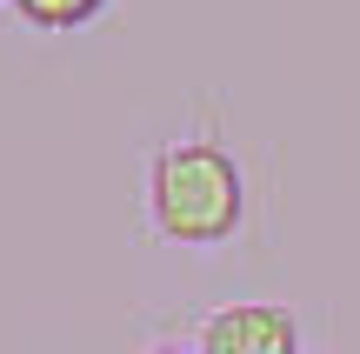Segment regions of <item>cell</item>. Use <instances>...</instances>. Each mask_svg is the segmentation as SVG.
<instances>
[{"instance_id":"6da1fadb","label":"cell","mask_w":360,"mask_h":354,"mask_svg":"<svg viewBox=\"0 0 360 354\" xmlns=\"http://www.w3.org/2000/svg\"><path fill=\"white\" fill-rule=\"evenodd\" d=\"M247 187L240 167L220 141H174L154 154L147 174V214H154V234L174 248H220V241L240 227Z\"/></svg>"},{"instance_id":"3957f363","label":"cell","mask_w":360,"mask_h":354,"mask_svg":"<svg viewBox=\"0 0 360 354\" xmlns=\"http://www.w3.org/2000/svg\"><path fill=\"white\" fill-rule=\"evenodd\" d=\"M13 7H20V20L40 27V34H67V27H87L107 0H13Z\"/></svg>"},{"instance_id":"7a4b0ae2","label":"cell","mask_w":360,"mask_h":354,"mask_svg":"<svg viewBox=\"0 0 360 354\" xmlns=\"http://www.w3.org/2000/svg\"><path fill=\"white\" fill-rule=\"evenodd\" d=\"M200 354H300L294 315L274 301H233L214 308L200 328Z\"/></svg>"},{"instance_id":"277c9868","label":"cell","mask_w":360,"mask_h":354,"mask_svg":"<svg viewBox=\"0 0 360 354\" xmlns=\"http://www.w3.org/2000/svg\"><path fill=\"white\" fill-rule=\"evenodd\" d=\"M141 354H187V348H141Z\"/></svg>"}]
</instances>
